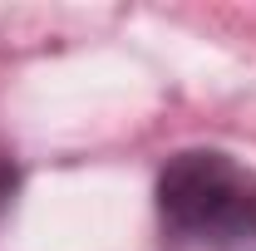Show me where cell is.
<instances>
[{"label": "cell", "instance_id": "1", "mask_svg": "<svg viewBox=\"0 0 256 251\" xmlns=\"http://www.w3.org/2000/svg\"><path fill=\"white\" fill-rule=\"evenodd\" d=\"M158 222L178 246L232 251L256 242V172L217 148H182L158 172Z\"/></svg>", "mask_w": 256, "mask_h": 251}, {"label": "cell", "instance_id": "2", "mask_svg": "<svg viewBox=\"0 0 256 251\" xmlns=\"http://www.w3.org/2000/svg\"><path fill=\"white\" fill-rule=\"evenodd\" d=\"M15 192H20V162H15V153H10V148H0V217L10 212Z\"/></svg>", "mask_w": 256, "mask_h": 251}]
</instances>
